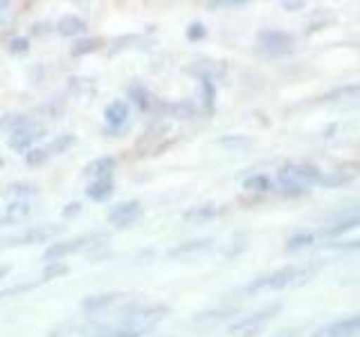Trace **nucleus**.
Listing matches in <instances>:
<instances>
[{"instance_id":"f257e3e1","label":"nucleus","mask_w":360,"mask_h":337,"mask_svg":"<svg viewBox=\"0 0 360 337\" xmlns=\"http://www.w3.org/2000/svg\"><path fill=\"white\" fill-rule=\"evenodd\" d=\"M318 272V265H286L279 267L275 272H270L266 277L255 279L248 290L259 292V290H284V288H295L307 284V281Z\"/></svg>"},{"instance_id":"f03ea898","label":"nucleus","mask_w":360,"mask_h":337,"mask_svg":"<svg viewBox=\"0 0 360 337\" xmlns=\"http://www.w3.org/2000/svg\"><path fill=\"white\" fill-rule=\"evenodd\" d=\"M320 171L311 164H288L279 171V185L286 194L300 196L307 194L309 187L320 180Z\"/></svg>"},{"instance_id":"7ed1b4c3","label":"nucleus","mask_w":360,"mask_h":337,"mask_svg":"<svg viewBox=\"0 0 360 337\" xmlns=\"http://www.w3.org/2000/svg\"><path fill=\"white\" fill-rule=\"evenodd\" d=\"M3 126L9 128V146L14 151H25L30 144H34L43 135V128L30 121L25 115H14Z\"/></svg>"},{"instance_id":"20e7f679","label":"nucleus","mask_w":360,"mask_h":337,"mask_svg":"<svg viewBox=\"0 0 360 337\" xmlns=\"http://www.w3.org/2000/svg\"><path fill=\"white\" fill-rule=\"evenodd\" d=\"M279 310H281V303H273V306H268L264 310H257L252 315H248V317H241L239 322H234L230 326V333L232 335H241V337H252V335H257L259 331H262Z\"/></svg>"},{"instance_id":"39448f33","label":"nucleus","mask_w":360,"mask_h":337,"mask_svg":"<svg viewBox=\"0 0 360 337\" xmlns=\"http://www.w3.org/2000/svg\"><path fill=\"white\" fill-rule=\"evenodd\" d=\"M169 312L167 306L162 303H151V306H138L129 312V317H124V326L127 329H133L138 333H144L146 329H151L153 324L160 322L165 315Z\"/></svg>"},{"instance_id":"423d86ee","label":"nucleus","mask_w":360,"mask_h":337,"mask_svg":"<svg viewBox=\"0 0 360 337\" xmlns=\"http://www.w3.org/2000/svg\"><path fill=\"white\" fill-rule=\"evenodd\" d=\"M106 236L104 234H95V236H82V239H75V241H63V243H52L48 250L43 252V258L48 263L52 261H59V258L68 256V254H72V252H79V250H84L86 245L90 243H95V241H104Z\"/></svg>"},{"instance_id":"0eeeda50","label":"nucleus","mask_w":360,"mask_h":337,"mask_svg":"<svg viewBox=\"0 0 360 337\" xmlns=\"http://www.w3.org/2000/svg\"><path fill=\"white\" fill-rule=\"evenodd\" d=\"M63 227H54V225H39V227H32L22 234L9 236L3 241V247H14V245H32V243H45L54 239L56 234H61Z\"/></svg>"},{"instance_id":"6e6552de","label":"nucleus","mask_w":360,"mask_h":337,"mask_svg":"<svg viewBox=\"0 0 360 337\" xmlns=\"http://www.w3.org/2000/svg\"><path fill=\"white\" fill-rule=\"evenodd\" d=\"M292 39L290 34L279 32V29H266L259 34V48L266 54H284L292 48Z\"/></svg>"},{"instance_id":"1a4fd4ad","label":"nucleus","mask_w":360,"mask_h":337,"mask_svg":"<svg viewBox=\"0 0 360 337\" xmlns=\"http://www.w3.org/2000/svg\"><path fill=\"white\" fill-rule=\"evenodd\" d=\"M360 329V317L358 315H352V317H345V319H338L324 329H318L311 337H356Z\"/></svg>"},{"instance_id":"9d476101","label":"nucleus","mask_w":360,"mask_h":337,"mask_svg":"<svg viewBox=\"0 0 360 337\" xmlns=\"http://www.w3.org/2000/svg\"><path fill=\"white\" fill-rule=\"evenodd\" d=\"M142 213V207L138 200H131V202H122V205L112 207V211L108 213V220L115 225V227H127L133 220H138Z\"/></svg>"},{"instance_id":"9b49d317","label":"nucleus","mask_w":360,"mask_h":337,"mask_svg":"<svg viewBox=\"0 0 360 337\" xmlns=\"http://www.w3.org/2000/svg\"><path fill=\"white\" fill-rule=\"evenodd\" d=\"M212 247V241L202 239V241H187V243H180L178 247H174L169 256L172 258H180V261H189V258H196L200 254H205Z\"/></svg>"},{"instance_id":"f8f14e48","label":"nucleus","mask_w":360,"mask_h":337,"mask_svg":"<svg viewBox=\"0 0 360 337\" xmlns=\"http://www.w3.org/2000/svg\"><path fill=\"white\" fill-rule=\"evenodd\" d=\"M104 115H106V124L110 126V131H120L124 124H127L129 119V106H127V101H112V104L106 106L104 110Z\"/></svg>"},{"instance_id":"ddd939ff","label":"nucleus","mask_w":360,"mask_h":337,"mask_svg":"<svg viewBox=\"0 0 360 337\" xmlns=\"http://www.w3.org/2000/svg\"><path fill=\"white\" fill-rule=\"evenodd\" d=\"M27 213H30V202L27 200H14L5 211H0V230L7 227V225H14L22 216H27Z\"/></svg>"},{"instance_id":"4468645a","label":"nucleus","mask_w":360,"mask_h":337,"mask_svg":"<svg viewBox=\"0 0 360 337\" xmlns=\"http://www.w3.org/2000/svg\"><path fill=\"white\" fill-rule=\"evenodd\" d=\"M120 292H104V295H90L82 301V308L88 312H99L108 306H112L115 301H120Z\"/></svg>"},{"instance_id":"2eb2a0df","label":"nucleus","mask_w":360,"mask_h":337,"mask_svg":"<svg viewBox=\"0 0 360 337\" xmlns=\"http://www.w3.org/2000/svg\"><path fill=\"white\" fill-rule=\"evenodd\" d=\"M112 180L110 178H99V180H95L93 185L88 187V198L90 200H97V202H101V200H106V198H110V194H112Z\"/></svg>"},{"instance_id":"dca6fc26","label":"nucleus","mask_w":360,"mask_h":337,"mask_svg":"<svg viewBox=\"0 0 360 337\" xmlns=\"http://www.w3.org/2000/svg\"><path fill=\"white\" fill-rule=\"evenodd\" d=\"M84 29H86V22L77 16H63L56 22V32H59L61 37H77V34H82Z\"/></svg>"},{"instance_id":"f3484780","label":"nucleus","mask_w":360,"mask_h":337,"mask_svg":"<svg viewBox=\"0 0 360 337\" xmlns=\"http://www.w3.org/2000/svg\"><path fill=\"white\" fill-rule=\"evenodd\" d=\"M112 168H115V157L106 155V157H99V160H95V162H90L86 166V173L95 176L99 180V178H108V173L112 171Z\"/></svg>"},{"instance_id":"a211bd4d","label":"nucleus","mask_w":360,"mask_h":337,"mask_svg":"<svg viewBox=\"0 0 360 337\" xmlns=\"http://www.w3.org/2000/svg\"><path fill=\"white\" fill-rule=\"evenodd\" d=\"M358 225H360L358 213H352V216H349V218H340L338 223H333L331 227H324V230H322V234H324V236H340V234H345V232L356 230Z\"/></svg>"},{"instance_id":"6ab92c4d","label":"nucleus","mask_w":360,"mask_h":337,"mask_svg":"<svg viewBox=\"0 0 360 337\" xmlns=\"http://www.w3.org/2000/svg\"><path fill=\"white\" fill-rule=\"evenodd\" d=\"M221 211H223V207H217V205H200V207H191L185 213V218L187 220H205V218L219 216Z\"/></svg>"},{"instance_id":"aec40b11","label":"nucleus","mask_w":360,"mask_h":337,"mask_svg":"<svg viewBox=\"0 0 360 337\" xmlns=\"http://www.w3.org/2000/svg\"><path fill=\"white\" fill-rule=\"evenodd\" d=\"M354 176L352 173H340V171H331V173H324L320 176L318 185L322 187H340V185H347L349 180H352Z\"/></svg>"},{"instance_id":"412c9836","label":"nucleus","mask_w":360,"mask_h":337,"mask_svg":"<svg viewBox=\"0 0 360 337\" xmlns=\"http://www.w3.org/2000/svg\"><path fill=\"white\" fill-rule=\"evenodd\" d=\"M77 142V138H75V135H70V133H63V135H59V138H56L50 146H48V149H45V151H48V155H56V153H63V151H68V149H70V146Z\"/></svg>"},{"instance_id":"4be33fe9","label":"nucleus","mask_w":360,"mask_h":337,"mask_svg":"<svg viewBox=\"0 0 360 337\" xmlns=\"http://www.w3.org/2000/svg\"><path fill=\"white\" fill-rule=\"evenodd\" d=\"M311 243H315V236L313 234H295V236H290L288 243H286V250L288 252H295V250H302V247H309Z\"/></svg>"},{"instance_id":"5701e85b","label":"nucleus","mask_w":360,"mask_h":337,"mask_svg":"<svg viewBox=\"0 0 360 337\" xmlns=\"http://www.w3.org/2000/svg\"><path fill=\"white\" fill-rule=\"evenodd\" d=\"M236 310L234 308H219V310H207V312H200L196 315V324H205V322H214V319H225L230 317V315H234Z\"/></svg>"},{"instance_id":"b1692460","label":"nucleus","mask_w":360,"mask_h":337,"mask_svg":"<svg viewBox=\"0 0 360 337\" xmlns=\"http://www.w3.org/2000/svg\"><path fill=\"white\" fill-rule=\"evenodd\" d=\"M99 48V41L97 39H82V41H77L75 45H72V56H84V54H88V52H95Z\"/></svg>"},{"instance_id":"393cba45","label":"nucleus","mask_w":360,"mask_h":337,"mask_svg":"<svg viewBox=\"0 0 360 337\" xmlns=\"http://www.w3.org/2000/svg\"><path fill=\"white\" fill-rule=\"evenodd\" d=\"M243 187L248 189V191H268L270 187H273V183L266 178V176H252V178H248L245 183H243Z\"/></svg>"},{"instance_id":"a878e982","label":"nucleus","mask_w":360,"mask_h":337,"mask_svg":"<svg viewBox=\"0 0 360 337\" xmlns=\"http://www.w3.org/2000/svg\"><path fill=\"white\" fill-rule=\"evenodd\" d=\"M131 97L135 99V104H138L142 110H149L151 108V99H149V93L142 88V86H131Z\"/></svg>"},{"instance_id":"bb28decb","label":"nucleus","mask_w":360,"mask_h":337,"mask_svg":"<svg viewBox=\"0 0 360 337\" xmlns=\"http://www.w3.org/2000/svg\"><path fill=\"white\" fill-rule=\"evenodd\" d=\"M68 272V265L59 263V261H52L48 267H45L43 272V281H50V279H56V277H63Z\"/></svg>"},{"instance_id":"cd10ccee","label":"nucleus","mask_w":360,"mask_h":337,"mask_svg":"<svg viewBox=\"0 0 360 337\" xmlns=\"http://www.w3.org/2000/svg\"><path fill=\"white\" fill-rule=\"evenodd\" d=\"M207 7H210V9H221V7L239 9V7H248V0H210Z\"/></svg>"},{"instance_id":"c85d7f7f","label":"nucleus","mask_w":360,"mask_h":337,"mask_svg":"<svg viewBox=\"0 0 360 337\" xmlns=\"http://www.w3.org/2000/svg\"><path fill=\"white\" fill-rule=\"evenodd\" d=\"M48 151L45 149H32L30 153H27V164L30 166H39V164H43L45 160H48Z\"/></svg>"},{"instance_id":"c756f323","label":"nucleus","mask_w":360,"mask_h":337,"mask_svg":"<svg viewBox=\"0 0 360 337\" xmlns=\"http://www.w3.org/2000/svg\"><path fill=\"white\" fill-rule=\"evenodd\" d=\"M142 333L133 331V329H127V326H122V329H112V331H106L101 333L99 337H140Z\"/></svg>"},{"instance_id":"7c9ffc66","label":"nucleus","mask_w":360,"mask_h":337,"mask_svg":"<svg viewBox=\"0 0 360 337\" xmlns=\"http://www.w3.org/2000/svg\"><path fill=\"white\" fill-rule=\"evenodd\" d=\"M187 39L189 41L205 39V25H202V22H191V25L187 27Z\"/></svg>"},{"instance_id":"2f4dec72","label":"nucleus","mask_w":360,"mask_h":337,"mask_svg":"<svg viewBox=\"0 0 360 337\" xmlns=\"http://www.w3.org/2000/svg\"><path fill=\"white\" fill-rule=\"evenodd\" d=\"M9 194L18 196V200H20L22 196H34V194H37V187H32V185H11Z\"/></svg>"},{"instance_id":"473e14b6","label":"nucleus","mask_w":360,"mask_h":337,"mask_svg":"<svg viewBox=\"0 0 360 337\" xmlns=\"http://www.w3.org/2000/svg\"><path fill=\"white\" fill-rule=\"evenodd\" d=\"M11 52H14V54L27 52V39H14V41H11Z\"/></svg>"},{"instance_id":"72a5a7b5","label":"nucleus","mask_w":360,"mask_h":337,"mask_svg":"<svg viewBox=\"0 0 360 337\" xmlns=\"http://www.w3.org/2000/svg\"><path fill=\"white\" fill-rule=\"evenodd\" d=\"M9 3H7V0H0V18H5L7 14H9Z\"/></svg>"},{"instance_id":"f704fd0d","label":"nucleus","mask_w":360,"mask_h":337,"mask_svg":"<svg viewBox=\"0 0 360 337\" xmlns=\"http://www.w3.org/2000/svg\"><path fill=\"white\" fill-rule=\"evenodd\" d=\"M302 7H304V3H288V0L284 3V9H286V11H297V9H302Z\"/></svg>"},{"instance_id":"c9c22d12","label":"nucleus","mask_w":360,"mask_h":337,"mask_svg":"<svg viewBox=\"0 0 360 337\" xmlns=\"http://www.w3.org/2000/svg\"><path fill=\"white\" fill-rule=\"evenodd\" d=\"M77 211H79V205H77V202H72V205H68V209L63 213H65V216H70V213H77Z\"/></svg>"},{"instance_id":"e433bc0d","label":"nucleus","mask_w":360,"mask_h":337,"mask_svg":"<svg viewBox=\"0 0 360 337\" xmlns=\"http://www.w3.org/2000/svg\"><path fill=\"white\" fill-rule=\"evenodd\" d=\"M9 270H11L9 265H3V267H0V279H3V277H7V275H9Z\"/></svg>"},{"instance_id":"4c0bfd02","label":"nucleus","mask_w":360,"mask_h":337,"mask_svg":"<svg viewBox=\"0 0 360 337\" xmlns=\"http://www.w3.org/2000/svg\"><path fill=\"white\" fill-rule=\"evenodd\" d=\"M0 166H3V157H0Z\"/></svg>"}]
</instances>
